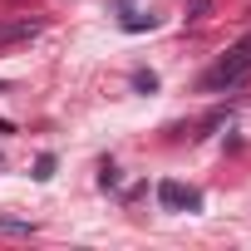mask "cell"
<instances>
[{"label": "cell", "mask_w": 251, "mask_h": 251, "mask_svg": "<svg viewBox=\"0 0 251 251\" xmlns=\"http://www.w3.org/2000/svg\"><path fill=\"white\" fill-rule=\"evenodd\" d=\"M246 74H251V30H246V35H241V40L217 59V69L202 79V89H236Z\"/></svg>", "instance_id": "cell-1"}, {"label": "cell", "mask_w": 251, "mask_h": 251, "mask_svg": "<svg viewBox=\"0 0 251 251\" xmlns=\"http://www.w3.org/2000/svg\"><path fill=\"white\" fill-rule=\"evenodd\" d=\"M158 202H163L168 212H197V207H202V192L168 177V182H158Z\"/></svg>", "instance_id": "cell-2"}, {"label": "cell", "mask_w": 251, "mask_h": 251, "mask_svg": "<svg viewBox=\"0 0 251 251\" xmlns=\"http://www.w3.org/2000/svg\"><path fill=\"white\" fill-rule=\"evenodd\" d=\"M40 35V20L20 15V20H0V45H20V40H35Z\"/></svg>", "instance_id": "cell-3"}, {"label": "cell", "mask_w": 251, "mask_h": 251, "mask_svg": "<svg viewBox=\"0 0 251 251\" xmlns=\"http://www.w3.org/2000/svg\"><path fill=\"white\" fill-rule=\"evenodd\" d=\"M207 10H212V0H187V5H182V20H187V25H197Z\"/></svg>", "instance_id": "cell-4"}, {"label": "cell", "mask_w": 251, "mask_h": 251, "mask_svg": "<svg viewBox=\"0 0 251 251\" xmlns=\"http://www.w3.org/2000/svg\"><path fill=\"white\" fill-rule=\"evenodd\" d=\"M0 231H10V236H30L35 226H30V222H20V217H0Z\"/></svg>", "instance_id": "cell-5"}, {"label": "cell", "mask_w": 251, "mask_h": 251, "mask_svg": "<svg viewBox=\"0 0 251 251\" xmlns=\"http://www.w3.org/2000/svg\"><path fill=\"white\" fill-rule=\"evenodd\" d=\"M35 177H40V182H50V177H54V153H45V158L35 163Z\"/></svg>", "instance_id": "cell-6"}, {"label": "cell", "mask_w": 251, "mask_h": 251, "mask_svg": "<svg viewBox=\"0 0 251 251\" xmlns=\"http://www.w3.org/2000/svg\"><path fill=\"white\" fill-rule=\"evenodd\" d=\"M153 25H158L153 15H128V20H123V30H153Z\"/></svg>", "instance_id": "cell-7"}, {"label": "cell", "mask_w": 251, "mask_h": 251, "mask_svg": "<svg viewBox=\"0 0 251 251\" xmlns=\"http://www.w3.org/2000/svg\"><path fill=\"white\" fill-rule=\"evenodd\" d=\"M133 89H148V94H153V89H158V74H153V69H148V74L138 69V74H133Z\"/></svg>", "instance_id": "cell-8"}, {"label": "cell", "mask_w": 251, "mask_h": 251, "mask_svg": "<svg viewBox=\"0 0 251 251\" xmlns=\"http://www.w3.org/2000/svg\"><path fill=\"white\" fill-rule=\"evenodd\" d=\"M99 182H103V187H113V182H118V173H113V163H103V168H99Z\"/></svg>", "instance_id": "cell-9"}]
</instances>
